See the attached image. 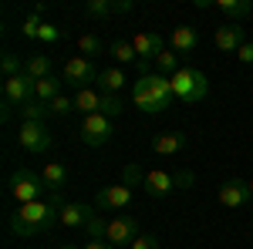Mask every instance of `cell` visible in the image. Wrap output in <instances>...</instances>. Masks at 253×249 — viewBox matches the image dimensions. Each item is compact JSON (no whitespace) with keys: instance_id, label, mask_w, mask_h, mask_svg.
<instances>
[{"instance_id":"cell-11","label":"cell","mask_w":253,"mask_h":249,"mask_svg":"<svg viewBox=\"0 0 253 249\" xmlns=\"http://www.w3.org/2000/svg\"><path fill=\"white\" fill-rule=\"evenodd\" d=\"M216 199H219V206L223 209H243L250 199V185L243 182V178H226L219 189H216Z\"/></svg>"},{"instance_id":"cell-7","label":"cell","mask_w":253,"mask_h":249,"mask_svg":"<svg viewBox=\"0 0 253 249\" xmlns=\"http://www.w3.org/2000/svg\"><path fill=\"white\" fill-rule=\"evenodd\" d=\"M20 148L27 155H44L51 145H54V138L47 132V125L44 121H20V135H17Z\"/></svg>"},{"instance_id":"cell-24","label":"cell","mask_w":253,"mask_h":249,"mask_svg":"<svg viewBox=\"0 0 253 249\" xmlns=\"http://www.w3.org/2000/svg\"><path fill=\"white\" fill-rule=\"evenodd\" d=\"M47 118H51V111H47V105L38 101V98H31V101L20 105V121H44L47 125Z\"/></svg>"},{"instance_id":"cell-10","label":"cell","mask_w":253,"mask_h":249,"mask_svg":"<svg viewBox=\"0 0 253 249\" xmlns=\"http://www.w3.org/2000/svg\"><path fill=\"white\" fill-rule=\"evenodd\" d=\"M138 236H142V232H138V219L135 215H125V212H122V215H115V219H108L105 243H108L112 249L115 246H132Z\"/></svg>"},{"instance_id":"cell-12","label":"cell","mask_w":253,"mask_h":249,"mask_svg":"<svg viewBox=\"0 0 253 249\" xmlns=\"http://www.w3.org/2000/svg\"><path fill=\"white\" fill-rule=\"evenodd\" d=\"M132 47H135V54H138V64H152L166 51V40H162L159 31H138L135 37H132Z\"/></svg>"},{"instance_id":"cell-21","label":"cell","mask_w":253,"mask_h":249,"mask_svg":"<svg viewBox=\"0 0 253 249\" xmlns=\"http://www.w3.org/2000/svg\"><path fill=\"white\" fill-rule=\"evenodd\" d=\"M41 178L47 182V189H51V192H64V189H68V169H64L61 162H44Z\"/></svg>"},{"instance_id":"cell-8","label":"cell","mask_w":253,"mask_h":249,"mask_svg":"<svg viewBox=\"0 0 253 249\" xmlns=\"http://www.w3.org/2000/svg\"><path fill=\"white\" fill-rule=\"evenodd\" d=\"M112 135H115V125H112V118H105L101 111H98V115L81 118V142H84V145L101 148V145L112 142Z\"/></svg>"},{"instance_id":"cell-30","label":"cell","mask_w":253,"mask_h":249,"mask_svg":"<svg viewBox=\"0 0 253 249\" xmlns=\"http://www.w3.org/2000/svg\"><path fill=\"white\" fill-rule=\"evenodd\" d=\"M142 182H145V172L138 169L135 162H128V165L122 169V185H128V189H142Z\"/></svg>"},{"instance_id":"cell-16","label":"cell","mask_w":253,"mask_h":249,"mask_svg":"<svg viewBox=\"0 0 253 249\" xmlns=\"http://www.w3.org/2000/svg\"><path fill=\"white\" fill-rule=\"evenodd\" d=\"M186 145H189V138L182 132H162L152 138V152L156 155H179Z\"/></svg>"},{"instance_id":"cell-23","label":"cell","mask_w":253,"mask_h":249,"mask_svg":"<svg viewBox=\"0 0 253 249\" xmlns=\"http://www.w3.org/2000/svg\"><path fill=\"white\" fill-rule=\"evenodd\" d=\"M216 10L223 17H230V24H240L247 14H253V0H219Z\"/></svg>"},{"instance_id":"cell-31","label":"cell","mask_w":253,"mask_h":249,"mask_svg":"<svg viewBox=\"0 0 253 249\" xmlns=\"http://www.w3.org/2000/svg\"><path fill=\"white\" fill-rule=\"evenodd\" d=\"M47 111H51V118H64V115H71V111H75V98H68V95L54 98V101L47 105Z\"/></svg>"},{"instance_id":"cell-18","label":"cell","mask_w":253,"mask_h":249,"mask_svg":"<svg viewBox=\"0 0 253 249\" xmlns=\"http://www.w3.org/2000/svg\"><path fill=\"white\" fill-rule=\"evenodd\" d=\"M61 88H64V77L47 74V77H41V81H34V98H38V101H44V105H51L54 98L64 95Z\"/></svg>"},{"instance_id":"cell-2","label":"cell","mask_w":253,"mask_h":249,"mask_svg":"<svg viewBox=\"0 0 253 249\" xmlns=\"http://www.w3.org/2000/svg\"><path fill=\"white\" fill-rule=\"evenodd\" d=\"M132 105H135L142 115H159L166 108L175 105V95H172V81L162 74H142L132 84Z\"/></svg>"},{"instance_id":"cell-42","label":"cell","mask_w":253,"mask_h":249,"mask_svg":"<svg viewBox=\"0 0 253 249\" xmlns=\"http://www.w3.org/2000/svg\"><path fill=\"white\" fill-rule=\"evenodd\" d=\"M58 249H78V246H58Z\"/></svg>"},{"instance_id":"cell-20","label":"cell","mask_w":253,"mask_h":249,"mask_svg":"<svg viewBox=\"0 0 253 249\" xmlns=\"http://www.w3.org/2000/svg\"><path fill=\"white\" fill-rule=\"evenodd\" d=\"M108 58L115 61V68H125V64H138V54H135V47H132V40H125V37H118L108 44Z\"/></svg>"},{"instance_id":"cell-29","label":"cell","mask_w":253,"mask_h":249,"mask_svg":"<svg viewBox=\"0 0 253 249\" xmlns=\"http://www.w3.org/2000/svg\"><path fill=\"white\" fill-rule=\"evenodd\" d=\"M98 111H101L105 118H118L122 111H125V101H122L118 95H105V91H101V108H98Z\"/></svg>"},{"instance_id":"cell-32","label":"cell","mask_w":253,"mask_h":249,"mask_svg":"<svg viewBox=\"0 0 253 249\" xmlns=\"http://www.w3.org/2000/svg\"><path fill=\"white\" fill-rule=\"evenodd\" d=\"M84 14L88 17H108V14H115V3L112 0H88L84 3Z\"/></svg>"},{"instance_id":"cell-3","label":"cell","mask_w":253,"mask_h":249,"mask_svg":"<svg viewBox=\"0 0 253 249\" xmlns=\"http://www.w3.org/2000/svg\"><path fill=\"white\" fill-rule=\"evenodd\" d=\"M169 81H172L175 101H182V105H199V101H206V98H210V77L203 74L199 68L182 64Z\"/></svg>"},{"instance_id":"cell-28","label":"cell","mask_w":253,"mask_h":249,"mask_svg":"<svg viewBox=\"0 0 253 249\" xmlns=\"http://www.w3.org/2000/svg\"><path fill=\"white\" fill-rule=\"evenodd\" d=\"M41 14H44V7H34V14H31V17H24V24H20V31H24V37L38 40L41 27H44V20H41Z\"/></svg>"},{"instance_id":"cell-6","label":"cell","mask_w":253,"mask_h":249,"mask_svg":"<svg viewBox=\"0 0 253 249\" xmlns=\"http://www.w3.org/2000/svg\"><path fill=\"white\" fill-rule=\"evenodd\" d=\"M98 74H101V68H98L91 58H81V54H75V58L64 64V71H61V77H64V84H71V88H91L98 81Z\"/></svg>"},{"instance_id":"cell-9","label":"cell","mask_w":253,"mask_h":249,"mask_svg":"<svg viewBox=\"0 0 253 249\" xmlns=\"http://www.w3.org/2000/svg\"><path fill=\"white\" fill-rule=\"evenodd\" d=\"M128 206H132V189H128V185H122V182L105 185V189L95 192V209L98 212H115V215H122Z\"/></svg>"},{"instance_id":"cell-35","label":"cell","mask_w":253,"mask_h":249,"mask_svg":"<svg viewBox=\"0 0 253 249\" xmlns=\"http://www.w3.org/2000/svg\"><path fill=\"white\" fill-rule=\"evenodd\" d=\"M61 37H64V31H61V27H54V24H47V20H44V27H41V34H38V40H41V44H58Z\"/></svg>"},{"instance_id":"cell-4","label":"cell","mask_w":253,"mask_h":249,"mask_svg":"<svg viewBox=\"0 0 253 249\" xmlns=\"http://www.w3.org/2000/svg\"><path fill=\"white\" fill-rule=\"evenodd\" d=\"M47 182L41 178V172H34V169H14L10 172V195L17 199V206H27V202H41L44 195H47Z\"/></svg>"},{"instance_id":"cell-39","label":"cell","mask_w":253,"mask_h":249,"mask_svg":"<svg viewBox=\"0 0 253 249\" xmlns=\"http://www.w3.org/2000/svg\"><path fill=\"white\" fill-rule=\"evenodd\" d=\"M81 249H112V246H108L105 239H88V243H84Z\"/></svg>"},{"instance_id":"cell-41","label":"cell","mask_w":253,"mask_h":249,"mask_svg":"<svg viewBox=\"0 0 253 249\" xmlns=\"http://www.w3.org/2000/svg\"><path fill=\"white\" fill-rule=\"evenodd\" d=\"M247 185H250V199H253V178H250V182H247Z\"/></svg>"},{"instance_id":"cell-5","label":"cell","mask_w":253,"mask_h":249,"mask_svg":"<svg viewBox=\"0 0 253 249\" xmlns=\"http://www.w3.org/2000/svg\"><path fill=\"white\" fill-rule=\"evenodd\" d=\"M193 182H196L193 172H166V169H152V172H145L142 189L149 192L152 199H166V195H172L175 189H189Z\"/></svg>"},{"instance_id":"cell-17","label":"cell","mask_w":253,"mask_h":249,"mask_svg":"<svg viewBox=\"0 0 253 249\" xmlns=\"http://www.w3.org/2000/svg\"><path fill=\"white\" fill-rule=\"evenodd\" d=\"M169 44H172V51H175V54H193L196 47H199V34H196V27L182 24V27H175V31H172Z\"/></svg>"},{"instance_id":"cell-1","label":"cell","mask_w":253,"mask_h":249,"mask_svg":"<svg viewBox=\"0 0 253 249\" xmlns=\"http://www.w3.org/2000/svg\"><path fill=\"white\" fill-rule=\"evenodd\" d=\"M61 206H64V192H51L41 202L17 206V212L7 219V229H10V236H20V239L44 236L54 226H61Z\"/></svg>"},{"instance_id":"cell-34","label":"cell","mask_w":253,"mask_h":249,"mask_svg":"<svg viewBox=\"0 0 253 249\" xmlns=\"http://www.w3.org/2000/svg\"><path fill=\"white\" fill-rule=\"evenodd\" d=\"M0 71H3V77H17V74H24V64H20L17 54H3V61H0Z\"/></svg>"},{"instance_id":"cell-26","label":"cell","mask_w":253,"mask_h":249,"mask_svg":"<svg viewBox=\"0 0 253 249\" xmlns=\"http://www.w3.org/2000/svg\"><path fill=\"white\" fill-rule=\"evenodd\" d=\"M24 71L34 77V81H41V77L51 74V58L47 54H31V58L24 61Z\"/></svg>"},{"instance_id":"cell-40","label":"cell","mask_w":253,"mask_h":249,"mask_svg":"<svg viewBox=\"0 0 253 249\" xmlns=\"http://www.w3.org/2000/svg\"><path fill=\"white\" fill-rule=\"evenodd\" d=\"M0 118H3V121H10V118H14V105H10V101H3V111H0Z\"/></svg>"},{"instance_id":"cell-33","label":"cell","mask_w":253,"mask_h":249,"mask_svg":"<svg viewBox=\"0 0 253 249\" xmlns=\"http://www.w3.org/2000/svg\"><path fill=\"white\" fill-rule=\"evenodd\" d=\"M84 232H88V239H105V232H108V219H101V215L95 212V215L88 219Z\"/></svg>"},{"instance_id":"cell-36","label":"cell","mask_w":253,"mask_h":249,"mask_svg":"<svg viewBox=\"0 0 253 249\" xmlns=\"http://www.w3.org/2000/svg\"><path fill=\"white\" fill-rule=\"evenodd\" d=\"M128 249H159V239H156V236H138Z\"/></svg>"},{"instance_id":"cell-25","label":"cell","mask_w":253,"mask_h":249,"mask_svg":"<svg viewBox=\"0 0 253 249\" xmlns=\"http://www.w3.org/2000/svg\"><path fill=\"white\" fill-rule=\"evenodd\" d=\"M179 68H182V61H179V54H175L172 47H166L156 58V74H162V77H172Z\"/></svg>"},{"instance_id":"cell-37","label":"cell","mask_w":253,"mask_h":249,"mask_svg":"<svg viewBox=\"0 0 253 249\" xmlns=\"http://www.w3.org/2000/svg\"><path fill=\"white\" fill-rule=\"evenodd\" d=\"M236 61H243V64H253V40H247V44L236 51Z\"/></svg>"},{"instance_id":"cell-15","label":"cell","mask_w":253,"mask_h":249,"mask_svg":"<svg viewBox=\"0 0 253 249\" xmlns=\"http://www.w3.org/2000/svg\"><path fill=\"white\" fill-rule=\"evenodd\" d=\"M91 215H95V206H84V202H64V206H61V226H64V229H84Z\"/></svg>"},{"instance_id":"cell-14","label":"cell","mask_w":253,"mask_h":249,"mask_svg":"<svg viewBox=\"0 0 253 249\" xmlns=\"http://www.w3.org/2000/svg\"><path fill=\"white\" fill-rule=\"evenodd\" d=\"M213 44L223 51V54H236V51L247 44V34H243V27H240V24H223V27H216Z\"/></svg>"},{"instance_id":"cell-13","label":"cell","mask_w":253,"mask_h":249,"mask_svg":"<svg viewBox=\"0 0 253 249\" xmlns=\"http://www.w3.org/2000/svg\"><path fill=\"white\" fill-rule=\"evenodd\" d=\"M31 98H34V77L27 74V71L17 77H3V101H10L14 108H20Z\"/></svg>"},{"instance_id":"cell-22","label":"cell","mask_w":253,"mask_h":249,"mask_svg":"<svg viewBox=\"0 0 253 249\" xmlns=\"http://www.w3.org/2000/svg\"><path fill=\"white\" fill-rule=\"evenodd\" d=\"M98 84H101V91H105V95H118V91L128 84V74H125L122 68H101Z\"/></svg>"},{"instance_id":"cell-27","label":"cell","mask_w":253,"mask_h":249,"mask_svg":"<svg viewBox=\"0 0 253 249\" xmlns=\"http://www.w3.org/2000/svg\"><path fill=\"white\" fill-rule=\"evenodd\" d=\"M78 51H81V58H91V61H95V54L108 51V47L101 44L98 34H81V37H78Z\"/></svg>"},{"instance_id":"cell-19","label":"cell","mask_w":253,"mask_h":249,"mask_svg":"<svg viewBox=\"0 0 253 249\" xmlns=\"http://www.w3.org/2000/svg\"><path fill=\"white\" fill-rule=\"evenodd\" d=\"M98 108H101V91H95V88L75 91V115L88 118V115H98Z\"/></svg>"},{"instance_id":"cell-38","label":"cell","mask_w":253,"mask_h":249,"mask_svg":"<svg viewBox=\"0 0 253 249\" xmlns=\"http://www.w3.org/2000/svg\"><path fill=\"white\" fill-rule=\"evenodd\" d=\"M132 10H135L132 0H115V14H132Z\"/></svg>"}]
</instances>
